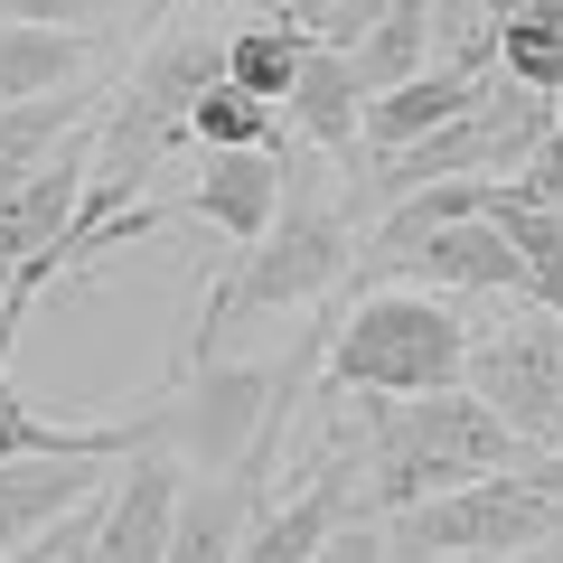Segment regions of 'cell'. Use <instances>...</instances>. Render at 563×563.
I'll list each match as a JSON object with an SVG mask.
<instances>
[{"mask_svg": "<svg viewBox=\"0 0 563 563\" xmlns=\"http://www.w3.org/2000/svg\"><path fill=\"white\" fill-rule=\"evenodd\" d=\"M366 235V207L347 198V169L310 141L282 151V207L254 244H235V263L217 273L207 291V320L188 347H217L235 320H273V310H339L347 291V263H357Z\"/></svg>", "mask_w": 563, "mask_h": 563, "instance_id": "6da1fadb", "label": "cell"}, {"mask_svg": "<svg viewBox=\"0 0 563 563\" xmlns=\"http://www.w3.org/2000/svg\"><path fill=\"white\" fill-rule=\"evenodd\" d=\"M517 442L470 385H422V395H366V517L422 507L442 488H470L488 470L526 461Z\"/></svg>", "mask_w": 563, "mask_h": 563, "instance_id": "7a4b0ae2", "label": "cell"}, {"mask_svg": "<svg viewBox=\"0 0 563 563\" xmlns=\"http://www.w3.org/2000/svg\"><path fill=\"white\" fill-rule=\"evenodd\" d=\"M385 526V563H517L563 536V442H536L526 461L488 470L470 488H442L422 507H395Z\"/></svg>", "mask_w": 563, "mask_h": 563, "instance_id": "3957f363", "label": "cell"}, {"mask_svg": "<svg viewBox=\"0 0 563 563\" xmlns=\"http://www.w3.org/2000/svg\"><path fill=\"white\" fill-rule=\"evenodd\" d=\"M461 301L451 291H422V282H366L347 291L339 320H329L320 376L347 395H422V385H461Z\"/></svg>", "mask_w": 563, "mask_h": 563, "instance_id": "277c9868", "label": "cell"}, {"mask_svg": "<svg viewBox=\"0 0 563 563\" xmlns=\"http://www.w3.org/2000/svg\"><path fill=\"white\" fill-rule=\"evenodd\" d=\"M461 301V385L517 442H563V310L544 291H451Z\"/></svg>", "mask_w": 563, "mask_h": 563, "instance_id": "5b68a950", "label": "cell"}, {"mask_svg": "<svg viewBox=\"0 0 563 563\" xmlns=\"http://www.w3.org/2000/svg\"><path fill=\"white\" fill-rule=\"evenodd\" d=\"M169 517H179V451L141 442L122 461V488L95 498V536H85V563H161L169 554Z\"/></svg>", "mask_w": 563, "mask_h": 563, "instance_id": "8992f818", "label": "cell"}, {"mask_svg": "<svg viewBox=\"0 0 563 563\" xmlns=\"http://www.w3.org/2000/svg\"><path fill=\"white\" fill-rule=\"evenodd\" d=\"M85 169H95V122H85L66 151H47L29 179L0 188V263H10V273H38L47 263V244L66 235V217H76V198H85ZM29 301H38V291H29Z\"/></svg>", "mask_w": 563, "mask_h": 563, "instance_id": "52a82bcc", "label": "cell"}, {"mask_svg": "<svg viewBox=\"0 0 563 563\" xmlns=\"http://www.w3.org/2000/svg\"><path fill=\"white\" fill-rule=\"evenodd\" d=\"M198 179L169 198V217L188 225H217L225 244H254L282 207V151H188Z\"/></svg>", "mask_w": 563, "mask_h": 563, "instance_id": "ba28073f", "label": "cell"}, {"mask_svg": "<svg viewBox=\"0 0 563 563\" xmlns=\"http://www.w3.org/2000/svg\"><path fill=\"white\" fill-rule=\"evenodd\" d=\"M122 47L85 38V29H47V20H0V103L20 95H57V85H95L113 76Z\"/></svg>", "mask_w": 563, "mask_h": 563, "instance_id": "9c48e42d", "label": "cell"}, {"mask_svg": "<svg viewBox=\"0 0 563 563\" xmlns=\"http://www.w3.org/2000/svg\"><path fill=\"white\" fill-rule=\"evenodd\" d=\"M263 517V488L235 470H179V517H169V554L161 563H235L244 526Z\"/></svg>", "mask_w": 563, "mask_h": 563, "instance_id": "30bf717a", "label": "cell"}, {"mask_svg": "<svg viewBox=\"0 0 563 563\" xmlns=\"http://www.w3.org/2000/svg\"><path fill=\"white\" fill-rule=\"evenodd\" d=\"M479 85H488V76H451V66H422V76H404V85H385V95H366L357 161H376V151H404V141H422V132H442L451 113H470V103H479ZM357 161H339V169H357Z\"/></svg>", "mask_w": 563, "mask_h": 563, "instance_id": "8fae6325", "label": "cell"}, {"mask_svg": "<svg viewBox=\"0 0 563 563\" xmlns=\"http://www.w3.org/2000/svg\"><path fill=\"white\" fill-rule=\"evenodd\" d=\"M103 470L113 461H0V554L47 536V526H66L76 507H95Z\"/></svg>", "mask_w": 563, "mask_h": 563, "instance_id": "7c38bea8", "label": "cell"}, {"mask_svg": "<svg viewBox=\"0 0 563 563\" xmlns=\"http://www.w3.org/2000/svg\"><path fill=\"white\" fill-rule=\"evenodd\" d=\"M282 122H291V141H310L329 161H357V122H366L357 66H347L339 47H310L301 76H291V95H282Z\"/></svg>", "mask_w": 563, "mask_h": 563, "instance_id": "4fadbf2b", "label": "cell"}, {"mask_svg": "<svg viewBox=\"0 0 563 563\" xmlns=\"http://www.w3.org/2000/svg\"><path fill=\"white\" fill-rule=\"evenodd\" d=\"M103 85H113V76H95V85H57V95H20V103H0V188H10V179H29V169H38L47 151H66V141H76L85 122L103 113Z\"/></svg>", "mask_w": 563, "mask_h": 563, "instance_id": "5bb4252c", "label": "cell"}, {"mask_svg": "<svg viewBox=\"0 0 563 563\" xmlns=\"http://www.w3.org/2000/svg\"><path fill=\"white\" fill-rule=\"evenodd\" d=\"M479 217L517 244L526 282H536L544 301L563 310V198H536L526 179H479Z\"/></svg>", "mask_w": 563, "mask_h": 563, "instance_id": "9a60e30c", "label": "cell"}, {"mask_svg": "<svg viewBox=\"0 0 563 563\" xmlns=\"http://www.w3.org/2000/svg\"><path fill=\"white\" fill-rule=\"evenodd\" d=\"M188 151H291V122H282L273 95L217 76L198 103H188Z\"/></svg>", "mask_w": 563, "mask_h": 563, "instance_id": "2e32d148", "label": "cell"}, {"mask_svg": "<svg viewBox=\"0 0 563 563\" xmlns=\"http://www.w3.org/2000/svg\"><path fill=\"white\" fill-rule=\"evenodd\" d=\"M301 57H310V38L282 10H235V29H225V76L235 85H254V95H291V76H301Z\"/></svg>", "mask_w": 563, "mask_h": 563, "instance_id": "e0dca14e", "label": "cell"}, {"mask_svg": "<svg viewBox=\"0 0 563 563\" xmlns=\"http://www.w3.org/2000/svg\"><path fill=\"white\" fill-rule=\"evenodd\" d=\"M169 0H0V20H47V29H85V38L122 47L132 57L141 38H151V20H161Z\"/></svg>", "mask_w": 563, "mask_h": 563, "instance_id": "ac0fdd59", "label": "cell"}, {"mask_svg": "<svg viewBox=\"0 0 563 563\" xmlns=\"http://www.w3.org/2000/svg\"><path fill=\"white\" fill-rule=\"evenodd\" d=\"M498 76L563 95V0H526L517 20H498Z\"/></svg>", "mask_w": 563, "mask_h": 563, "instance_id": "d6986e66", "label": "cell"}, {"mask_svg": "<svg viewBox=\"0 0 563 563\" xmlns=\"http://www.w3.org/2000/svg\"><path fill=\"white\" fill-rule=\"evenodd\" d=\"M273 10H282L291 29H301L310 47H339V57H347V47H357L366 29H376V10H385V0H273Z\"/></svg>", "mask_w": 563, "mask_h": 563, "instance_id": "ffe728a7", "label": "cell"}, {"mask_svg": "<svg viewBox=\"0 0 563 563\" xmlns=\"http://www.w3.org/2000/svg\"><path fill=\"white\" fill-rule=\"evenodd\" d=\"M310 563H385V526H376V517H347Z\"/></svg>", "mask_w": 563, "mask_h": 563, "instance_id": "44dd1931", "label": "cell"}, {"mask_svg": "<svg viewBox=\"0 0 563 563\" xmlns=\"http://www.w3.org/2000/svg\"><path fill=\"white\" fill-rule=\"evenodd\" d=\"M20 320H29V291H20V273H10V263H0V347L20 339Z\"/></svg>", "mask_w": 563, "mask_h": 563, "instance_id": "7402d4cb", "label": "cell"}, {"mask_svg": "<svg viewBox=\"0 0 563 563\" xmlns=\"http://www.w3.org/2000/svg\"><path fill=\"white\" fill-rule=\"evenodd\" d=\"M207 10H273V0H207Z\"/></svg>", "mask_w": 563, "mask_h": 563, "instance_id": "603a6c76", "label": "cell"}]
</instances>
